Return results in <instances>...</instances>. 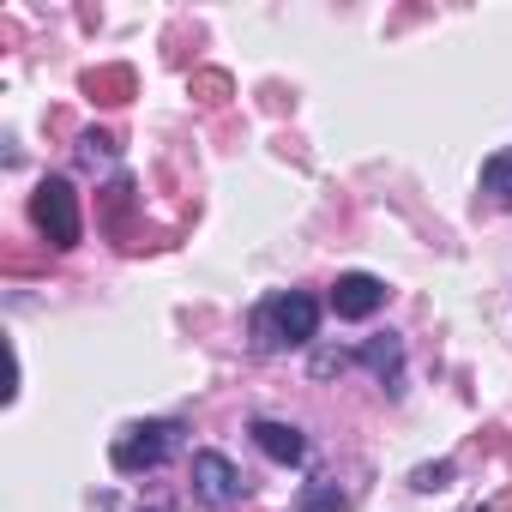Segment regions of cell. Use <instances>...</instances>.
<instances>
[{"instance_id": "2", "label": "cell", "mask_w": 512, "mask_h": 512, "mask_svg": "<svg viewBox=\"0 0 512 512\" xmlns=\"http://www.w3.org/2000/svg\"><path fill=\"white\" fill-rule=\"evenodd\" d=\"M31 223L43 229L49 247H79V193H73V181H61V175L37 181V193H31Z\"/></svg>"}, {"instance_id": "8", "label": "cell", "mask_w": 512, "mask_h": 512, "mask_svg": "<svg viewBox=\"0 0 512 512\" xmlns=\"http://www.w3.org/2000/svg\"><path fill=\"white\" fill-rule=\"evenodd\" d=\"M482 193L512 211V151H494V157L482 163Z\"/></svg>"}, {"instance_id": "6", "label": "cell", "mask_w": 512, "mask_h": 512, "mask_svg": "<svg viewBox=\"0 0 512 512\" xmlns=\"http://www.w3.org/2000/svg\"><path fill=\"white\" fill-rule=\"evenodd\" d=\"M253 446H260L272 464H302V452H308L302 428H296V422H272V416L253 422Z\"/></svg>"}, {"instance_id": "10", "label": "cell", "mask_w": 512, "mask_h": 512, "mask_svg": "<svg viewBox=\"0 0 512 512\" xmlns=\"http://www.w3.org/2000/svg\"><path fill=\"white\" fill-rule=\"evenodd\" d=\"M452 482V464H422L416 470V488H446Z\"/></svg>"}, {"instance_id": "9", "label": "cell", "mask_w": 512, "mask_h": 512, "mask_svg": "<svg viewBox=\"0 0 512 512\" xmlns=\"http://www.w3.org/2000/svg\"><path fill=\"white\" fill-rule=\"evenodd\" d=\"M344 506H350V494L338 482H308V494H302L296 512H344Z\"/></svg>"}, {"instance_id": "7", "label": "cell", "mask_w": 512, "mask_h": 512, "mask_svg": "<svg viewBox=\"0 0 512 512\" xmlns=\"http://www.w3.org/2000/svg\"><path fill=\"white\" fill-rule=\"evenodd\" d=\"M362 362H368V374H374L380 386L398 392V368H404V344H398V338H368V344H362Z\"/></svg>"}, {"instance_id": "1", "label": "cell", "mask_w": 512, "mask_h": 512, "mask_svg": "<svg viewBox=\"0 0 512 512\" xmlns=\"http://www.w3.org/2000/svg\"><path fill=\"white\" fill-rule=\"evenodd\" d=\"M314 326H320V302L302 290H278L253 308V350L260 356L302 350V344H314Z\"/></svg>"}, {"instance_id": "3", "label": "cell", "mask_w": 512, "mask_h": 512, "mask_svg": "<svg viewBox=\"0 0 512 512\" xmlns=\"http://www.w3.org/2000/svg\"><path fill=\"white\" fill-rule=\"evenodd\" d=\"M181 434H187L181 422H133V428L115 440L109 458H115V470H127V476H133V470H157V464L181 446Z\"/></svg>"}, {"instance_id": "12", "label": "cell", "mask_w": 512, "mask_h": 512, "mask_svg": "<svg viewBox=\"0 0 512 512\" xmlns=\"http://www.w3.org/2000/svg\"><path fill=\"white\" fill-rule=\"evenodd\" d=\"M470 512H488V506H470Z\"/></svg>"}, {"instance_id": "11", "label": "cell", "mask_w": 512, "mask_h": 512, "mask_svg": "<svg viewBox=\"0 0 512 512\" xmlns=\"http://www.w3.org/2000/svg\"><path fill=\"white\" fill-rule=\"evenodd\" d=\"M79 157H85V163H103V157H109V139H103V133H85V139H79Z\"/></svg>"}, {"instance_id": "4", "label": "cell", "mask_w": 512, "mask_h": 512, "mask_svg": "<svg viewBox=\"0 0 512 512\" xmlns=\"http://www.w3.org/2000/svg\"><path fill=\"white\" fill-rule=\"evenodd\" d=\"M193 494L205 506H235L247 494V476L223 458V452H193Z\"/></svg>"}, {"instance_id": "5", "label": "cell", "mask_w": 512, "mask_h": 512, "mask_svg": "<svg viewBox=\"0 0 512 512\" xmlns=\"http://www.w3.org/2000/svg\"><path fill=\"white\" fill-rule=\"evenodd\" d=\"M332 308H338V320H368V314L386 308V284L374 272H344L332 284Z\"/></svg>"}]
</instances>
